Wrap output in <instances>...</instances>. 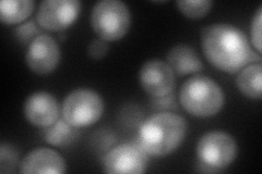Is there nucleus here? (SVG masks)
<instances>
[{
  "label": "nucleus",
  "instance_id": "16",
  "mask_svg": "<svg viewBox=\"0 0 262 174\" xmlns=\"http://www.w3.org/2000/svg\"><path fill=\"white\" fill-rule=\"evenodd\" d=\"M33 10V0H3L0 3V20L9 26L19 24L26 21Z\"/></svg>",
  "mask_w": 262,
  "mask_h": 174
},
{
  "label": "nucleus",
  "instance_id": "12",
  "mask_svg": "<svg viewBox=\"0 0 262 174\" xmlns=\"http://www.w3.org/2000/svg\"><path fill=\"white\" fill-rule=\"evenodd\" d=\"M67 170V165L60 154L52 148L38 147L31 151L19 165L22 174H62Z\"/></svg>",
  "mask_w": 262,
  "mask_h": 174
},
{
  "label": "nucleus",
  "instance_id": "7",
  "mask_svg": "<svg viewBox=\"0 0 262 174\" xmlns=\"http://www.w3.org/2000/svg\"><path fill=\"white\" fill-rule=\"evenodd\" d=\"M147 155L138 142L120 144L105 155L103 171L105 173H144L147 168Z\"/></svg>",
  "mask_w": 262,
  "mask_h": 174
},
{
  "label": "nucleus",
  "instance_id": "8",
  "mask_svg": "<svg viewBox=\"0 0 262 174\" xmlns=\"http://www.w3.org/2000/svg\"><path fill=\"white\" fill-rule=\"evenodd\" d=\"M81 10L78 0H44L36 12L37 24L48 31H63L75 22Z\"/></svg>",
  "mask_w": 262,
  "mask_h": 174
},
{
  "label": "nucleus",
  "instance_id": "11",
  "mask_svg": "<svg viewBox=\"0 0 262 174\" xmlns=\"http://www.w3.org/2000/svg\"><path fill=\"white\" fill-rule=\"evenodd\" d=\"M59 104L54 95L47 92H35L24 102L23 113L26 119L37 128H47L59 119Z\"/></svg>",
  "mask_w": 262,
  "mask_h": 174
},
{
  "label": "nucleus",
  "instance_id": "17",
  "mask_svg": "<svg viewBox=\"0 0 262 174\" xmlns=\"http://www.w3.org/2000/svg\"><path fill=\"white\" fill-rule=\"evenodd\" d=\"M179 11L189 19H200L209 13L213 2L211 0H178Z\"/></svg>",
  "mask_w": 262,
  "mask_h": 174
},
{
  "label": "nucleus",
  "instance_id": "13",
  "mask_svg": "<svg viewBox=\"0 0 262 174\" xmlns=\"http://www.w3.org/2000/svg\"><path fill=\"white\" fill-rule=\"evenodd\" d=\"M166 60L171 70L178 76H188L203 69V63L194 49L185 44L171 47L166 56Z\"/></svg>",
  "mask_w": 262,
  "mask_h": 174
},
{
  "label": "nucleus",
  "instance_id": "14",
  "mask_svg": "<svg viewBox=\"0 0 262 174\" xmlns=\"http://www.w3.org/2000/svg\"><path fill=\"white\" fill-rule=\"evenodd\" d=\"M241 93L250 99H260L262 90V65L251 63L242 69L236 79Z\"/></svg>",
  "mask_w": 262,
  "mask_h": 174
},
{
  "label": "nucleus",
  "instance_id": "18",
  "mask_svg": "<svg viewBox=\"0 0 262 174\" xmlns=\"http://www.w3.org/2000/svg\"><path fill=\"white\" fill-rule=\"evenodd\" d=\"M20 165L19 152L11 144L2 143L0 145V172L12 173Z\"/></svg>",
  "mask_w": 262,
  "mask_h": 174
},
{
  "label": "nucleus",
  "instance_id": "6",
  "mask_svg": "<svg viewBox=\"0 0 262 174\" xmlns=\"http://www.w3.org/2000/svg\"><path fill=\"white\" fill-rule=\"evenodd\" d=\"M103 113V98L93 89H75L66 96L62 102V118L79 129L93 126L102 118Z\"/></svg>",
  "mask_w": 262,
  "mask_h": 174
},
{
  "label": "nucleus",
  "instance_id": "1",
  "mask_svg": "<svg viewBox=\"0 0 262 174\" xmlns=\"http://www.w3.org/2000/svg\"><path fill=\"white\" fill-rule=\"evenodd\" d=\"M201 47L207 60L221 71L234 74L261 60L252 52L245 33L232 24L213 23L201 30Z\"/></svg>",
  "mask_w": 262,
  "mask_h": 174
},
{
  "label": "nucleus",
  "instance_id": "10",
  "mask_svg": "<svg viewBox=\"0 0 262 174\" xmlns=\"http://www.w3.org/2000/svg\"><path fill=\"white\" fill-rule=\"evenodd\" d=\"M139 82L144 92L155 98L171 94L176 85L174 71L161 59L147 60L142 65L139 71Z\"/></svg>",
  "mask_w": 262,
  "mask_h": 174
},
{
  "label": "nucleus",
  "instance_id": "20",
  "mask_svg": "<svg viewBox=\"0 0 262 174\" xmlns=\"http://www.w3.org/2000/svg\"><path fill=\"white\" fill-rule=\"evenodd\" d=\"M261 20H262V7L259 6L256 14L253 15L251 22V41L258 54H261Z\"/></svg>",
  "mask_w": 262,
  "mask_h": 174
},
{
  "label": "nucleus",
  "instance_id": "19",
  "mask_svg": "<svg viewBox=\"0 0 262 174\" xmlns=\"http://www.w3.org/2000/svg\"><path fill=\"white\" fill-rule=\"evenodd\" d=\"M15 36L22 44H30L31 41L37 37L40 33L36 24L33 21H29L27 23L21 24L20 27L14 30Z\"/></svg>",
  "mask_w": 262,
  "mask_h": 174
},
{
  "label": "nucleus",
  "instance_id": "2",
  "mask_svg": "<svg viewBox=\"0 0 262 174\" xmlns=\"http://www.w3.org/2000/svg\"><path fill=\"white\" fill-rule=\"evenodd\" d=\"M187 120L174 112H160L146 119L139 129L138 140L143 151L154 157L170 155L184 143Z\"/></svg>",
  "mask_w": 262,
  "mask_h": 174
},
{
  "label": "nucleus",
  "instance_id": "3",
  "mask_svg": "<svg viewBox=\"0 0 262 174\" xmlns=\"http://www.w3.org/2000/svg\"><path fill=\"white\" fill-rule=\"evenodd\" d=\"M179 101L184 109L196 118H210L217 114L225 103L223 89L206 76H194L182 85Z\"/></svg>",
  "mask_w": 262,
  "mask_h": 174
},
{
  "label": "nucleus",
  "instance_id": "4",
  "mask_svg": "<svg viewBox=\"0 0 262 174\" xmlns=\"http://www.w3.org/2000/svg\"><path fill=\"white\" fill-rule=\"evenodd\" d=\"M238 154L235 138L223 131L203 134L196 144L198 165L203 172H220L232 164Z\"/></svg>",
  "mask_w": 262,
  "mask_h": 174
},
{
  "label": "nucleus",
  "instance_id": "9",
  "mask_svg": "<svg viewBox=\"0 0 262 174\" xmlns=\"http://www.w3.org/2000/svg\"><path fill=\"white\" fill-rule=\"evenodd\" d=\"M26 61L32 72L46 76L58 67L60 48L56 39L47 34H39L28 46Z\"/></svg>",
  "mask_w": 262,
  "mask_h": 174
},
{
  "label": "nucleus",
  "instance_id": "21",
  "mask_svg": "<svg viewBox=\"0 0 262 174\" xmlns=\"http://www.w3.org/2000/svg\"><path fill=\"white\" fill-rule=\"evenodd\" d=\"M108 44L102 38H95L88 46V55L94 60H101L108 53Z\"/></svg>",
  "mask_w": 262,
  "mask_h": 174
},
{
  "label": "nucleus",
  "instance_id": "5",
  "mask_svg": "<svg viewBox=\"0 0 262 174\" xmlns=\"http://www.w3.org/2000/svg\"><path fill=\"white\" fill-rule=\"evenodd\" d=\"M131 26L128 6L120 0H101L91 11V27L98 38L119 40L127 35Z\"/></svg>",
  "mask_w": 262,
  "mask_h": 174
},
{
  "label": "nucleus",
  "instance_id": "15",
  "mask_svg": "<svg viewBox=\"0 0 262 174\" xmlns=\"http://www.w3.org/2000/svg\"><path fill=\"white\" fill-rule=\"evenodd\" d=\"M79 135V128L71 126L63 118L45 128L44 131L45 142L56 147H64L72 144L78 139Z\"/></svg>",
  "mask_w": 262,
  "mask_h": 174
}]
</instances>
